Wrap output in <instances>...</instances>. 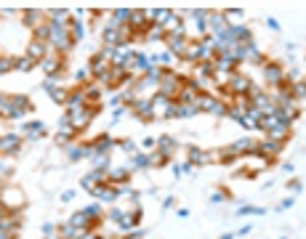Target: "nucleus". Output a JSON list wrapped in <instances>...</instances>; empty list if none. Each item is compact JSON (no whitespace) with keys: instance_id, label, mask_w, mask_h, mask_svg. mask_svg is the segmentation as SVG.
Segmentation results:
<instances>
[{"instance_id":"ea45409f","label":"nucleus","mask_w":306,"mask_h":239,"mask_svg":"<svg viewBox=\"0 0 306 239\" xmlns=\"http://www.w3.org/2000/svg\"><path fill=\"white\" fill-rule=\"evenodd\" d=\"M99 239H112V236H101V234H99Z\"/></svg>"},{"instance_id":"6ab92c4d","label":"nucleus","mask_w":306,"mask_h":239,"mask_svg":"<svg viewBox=\"0 0 306 239\" xmlns=\"http://www.w3.org/2000/svg\"><path fill=\"white\" fill-rule=\"evenodd\" d=\"M91 146H93V154H106V152H110L112 146H115V141H112V136H106V133H104V136L93 138Z\"/></svg>"},{"instance_id":"9d476101","label":"nucleus","mask_w":306,"mask_h":239,"mask_svg":"<svg viewBox=\"0 0 306 239\" xmlns=\"http://www.w3.org/2000/svg\"><path fill=\"white\" fill-rule=\"evenodd\" d=\"M165 43H168V53H173V56H184V51H186V45H189V40H186V35H168L165 37Z\"/></svg>"},{"instance_id":"6e6552de","label":"nucleus","mask_w":306,"mask_h":239,"mask_svg":"<svg viewBox=\"0 0 306 239\" xmlns=\"http://www.w3.org/2000/svg\"><path fill=\"white\" fill-rule=\"evenodd\" d=\"M170 109H173V99L163 96V93L152 96V114L155 117H170Z\"/></svg>"},{"instance_id":"4468645a","label":"nucleus","mask_w":306,"mask_h":239,"mask_svg":"<svg viewBox=\"0 0 306 239\" xmlns=\"http://www.w3.org/2000/svg\"><path fill=\"white\" fill-rule=\"evenodd\" d=\"M181 59H184V61H192V64L203 61V40H189V45H186V51H184Z\"/></svg>"},{"instance_id":"412c9836","label":"nucleus","mask_w":306,"mask_h":239,"mask_svg":"<svg viewBox=\"0 0 306 239\" xmlns=\"http://www.w3.org/2000/svg\"><path fill=\"white\" fill-rule=\"evenodd\" d=\"M128 181H130V173H128V168L110 170V183H112V186H123V183H128Z\"/></svg>"},{"instance_id":"e433bc0d","label":"nucleus","mask_w":306,"mask_h":239,"mask_svg":"<svg viewBox=\"0 0 306 239\" xmlns=\"http://www.w3.org/2000/svg\"><path fill=\"white\" fill-rule=\"evenodd\" d=\"M125 112H128V106H117V109H115V119H120Z\"/></svg>"},{"instance_id":"f03ea898","label":"nucleus","mask_w":306,"mask_h":239,"mask_svg":"<svg viewBox=\"0 0 306 239\" xmlns=\"http://www.w3.org/2000/svg\"><path fill=\"white\" fill-rule=\"evenodd\" d=\"M24 207V192L16 186H6L3 189V218H13L16 210Z\"/></svg>"},{"instance_id":"0eeeda50","label":"nucleus","mask_w":306,"mask_h":239,"mask_svg":"<svg viewBox=\"0 0 306 239\" xmlns=\"http://www.w3.org/2000/svg\"><path fill=\"white\" fill-rule=\"evenodd\" d=\"M128 72H125V66H112V69H110V75H106L104 80H101V85H106V88H120V85H123V83H128Z\"/></svg>"},{"instance_id":"b1692460","label":"nucleus","mask_w":306,"mask_h":239,"mask_svg":"<svg viewBox=\"0 0 306 239\" xmlns=\"http://www.w3.org/2000/svg\"><path fill=\"white\" fill-rule=\"evenodd\" d=\"M237 152L232 149V146H226V149H218V162L221 165H232V162H237Z\"/></svg>"},{"instance_id":"ddd939ff","label":"nucleus","mask_w":306,"mask_h":239,"mask_svg":"<svg viewBox=\"0 0 306 239\" xmlns=\"http://www.w3.org/2000/svg\"><path fill=\"white\" fill-rule=\"evenodd\" d=\"M91 194L99 197V199H104V202H115V199L120 197V189H117V186H112V183H101V186H96Z\"/></svg>"},{"instance_id":"c9c22d12","label":"nucleus","mask_w":306,"mask_h":239,"mask_svg":"<svg viewBox=\"0 0 306 239\" xmlns=\"http://www.w3.org/2000/svg\"><path fill=\"white\" fill-rule=\"evenodd\" d=\"M261 207H243V216H261Z\"/></svg>"},{"instance_id":"1a4fd4ad","label":"nucleus","mask_w":306,"mask_h":239,"mask_svg":"<svg viewBox=\"0 0 306 239\" xmlns=\"http://www.w3.org/2000/svg\"><path fill=\"white\" fill-rule=\"evenodd\" d=\"M208 27L213 30V35H216V37H221L224 32H229V30H232V27H229V21H226V16H224V11H221V13H218V11H210Z\"/></svg>"},{"instance_id":"7ed1b4c3","label":"nucleus","mask_w":306,"mask_h":239,"mask_svg":"<svg viewBox=\"0 0 306 239\" xmlns=\"http://www.w3.org/2000/svg\"><path fill=\"white\" fill-rule=\"evenodd\" d=\"M24 112H32V101L21 96V93H13V96L3 99V114L6 117H21Z\"/></svg>"},{"instance_id":"393cba45","label":"nucleus","mask_w":306,"mask_h":239,"mask_svg":"<svg viewBox=\"0 0 306 239\" xmlns=\"http://www.w3.org/2000/svg\"><path fill=\"white\" fill-rule=\"evenodd\" d=\"M168 154H163L160 149H155V152H149V168H163V165H168Z\"/></svg>"},{"instance_id":"f3484780","label":"nucleus","mask_w":306,"mask_h":239,"mask_svg":"<svg viewBox=\"0 0 306 239\" xmlns=\"http://www.w3.org/2000/svg\"><path fill=\"white\" fill-rule=\"evenodd\" d=\"M139 223H141V210H139V207H133L130 212H125L123 221H120L117 226H120V229H136Z\"/></svg>"},{"instance_id":"c756f323","label":"nucleus","mask_w":306,"mask_h":239,"mask_svg":"<svg viewBox=\"0 0 306 239\" xmlns=\"http://www.w3.org/2000/svg\"><path fill=\"white\" fill-rule=\"evenodd\" d=\"M130 168H136V170L149 168V154H136V157L130 159Z\"/></svg>"},{"instance_id":"39448f33","label":"nucleus","mask_w":306,"mask_h":239,"mask_svg":"<svg viewBox=\"0 0 306 239\" xmlns=\"http://www.w3.org/2000/svg\"><path fill=\"white\" fill-rule=\"evenodd\" d=\"M285 66L282 64H277V61H266L264 64V80H266V85H272V88H279L285 83Z\"/></svg>"},{"instance_id":"58836bf2","label":"nucleus","mask_w":306,"mask_h":239,"mask_svg":"<svg viewBox=\"0 0 306 239\" xmlns=\"http://www.w3.org/2000/svg\"><path fill=\"white\" fill-rule=\"evenodd\" d=\"M123 239H141V231H133V234H128V236H123Z\"/></svg>"},{"instance_id":"4be33fe9","label":"nucleus","mask_w":306,"mask_h":239,"mask_svg":"<svg viewBox=\"0 0 306 239\" xmlns=\"http://www.w3.org/2000/svg\"><path fill=\"white\" fill-rule=\"evenodd\" d=\"M48 19H51L53 24H72V21H70L72 13L64 11V8H53V11H48Z\"/></svg>"},{"instance_id":"2eb2a0df","label":"nucleus","mask_w":306,"mask_h":239,"mask_svg":"<svg viewBox=\"0 0 306 239\" xmlns=\"http://www.w3.org/2000/svg\"><path fill=\"white\" fill-rule=\"evenodd\" d=\"M46 90H48V96H51L53 101H56V104H64V106H67V101H70V96H72V90L53 85V80H48V83H46Z\"/></svg>"},{"instance_id":"72a5a7b5","label":"nucleus","mask_w":306,"mask_h":239,"mask_svg":"<svg viewBox=\"0 0 306 239\" xmlns=\"http://www.w3.org/2000/svg\"><path fill=\"white\" fill-rule=\"evenodd\" d=\"M213 202H221V199H229V192H226V189H221V192H213Z\"/></svg>"},{"instance_id":"5701e85b","label":"nucleus","mask_w":306,"mask_h":239,"mask_svg":"<svg viewBox=\"0 0 306 239\" xmlns=\"http://www.w3.org/2000/svg\"><path fill=\"white\" fill-rule=\"evenodd\" d=\"M157 149L160 152H163V154H173V152H176L179 149V141H173V138H168V136H163V138H157Z\"/></svg>"},{"instance_id":"a211bd4d","label":"nucleus","mask_w":306,"mask_h":239,"mask_svg":"<svg viewBox=\"0 0 306 239\" xmlns=\"http://www.w3.org/2000/svg\"><path fill=\"white\" fill-rule=\"evenodd\" d=\"M189 162L197 168V165H210L213 159H210V152H203V149H197V146H189Z\"/></svg>"},{"instance_id":"2f4dec72","label":"nucleus","mask_w":306,"mask_h":239,"mask_svg":"<svg viewBox=\"0 0 306 239\" xmlns=\"http://www.w3.org/2000/svg\"><path fill=\"white\" fill-rule=\"evenodd\" d=\"M11 69H16V59H11V56H3L0 59V72H11Z\"/></svg>"},{"instance_id":"cd10ccee","label":"nucleus","mask_w":306,"mask_h":239,"mask_svg":"<svg viewBox=\"0 0 306 239\" xmlns=\"http://www.w3.org/2000/svg\"><path fill=\"white\" fill-rule=\"evenodd\" d=\"M290 96H293V101L306 99V80H301V83H293V85H290Z\"/></svg>"},{"instance_id":"f8f14e48","label":"nucleus","mask_w":306,"mask_h":239,"mask_svg":"<svg viewBox=\"0 0 306 239\" xmlns=\"http://www.w3.org/2000/svg\"><path fill=\"white\" fill-rule=\"evenodd\" d=\"M75 133H77V130H75L72 123H70V114H64V117H61V125H59V133H56V141L70 146V141L75 138Z\"/></svg>"},{"instance_id":"dca6fc26","label":"nucleus","mask_w":306,"mask_h":239,"mask_svg":"<svg viewBox=\"0 0 306 239\" xmlns=\"http://www.w3.org/2000/svg\"><path fill=\"white\" fill-rule=\"evenodd\" d=\"M0 146H3V154H19V149H21V138L16 136V133H8V136H3Z\"/></svg>"},{"instance_id":"f257e3e1","label":"nucleus","mask_w":306,"mask_h":239,"mask_svg":"<svg viewBox=\"0 0 306 239\" xmlns=\"http://www.w3.org/2000/svg\"><path fill=\"white\" fill-rule=\"evenodd\" d=\"M184 83L186 80L176 72V69H165V77L160 80V85H157V90L163 93V96H168V99H173V101H179V96H181V90H184Z\"/></svg>"},{"instance_id":"c85d7f7f","label":"nucleus","mask_w":306,"mask_h":239,"mask_svg":"<svg viewBox=\"0 0 306 239\" xmlns=\"http://www.w3.org/2000/svg\"><path fill=\"white\" fill-rule=\"evenodd\" d=\"M165 37H168V32L163 30V27H157V24H152L149 32H146V40H152V43L155 40H165Z\"/></svg>"},{"instance_id":"7c9ffc66","label":"nucleus","mask_w":306,"mask_h":239,"mask_svg":"<svg viewBox=\"0 0 306 239\" xmlns=\"http://www.w3.org/2000/svg\"><path fill=\"white\" fill-rule=\"evenodd\" d=\"M91 162H93V168H96V170H104L106 165H110V157H106V154H93Z\"/></svg>"},{"instance_id":"aec40b11","label":"nucleus","mask_w":306,"mask_h":239,"mask_svg":"<svg viewBox=\"0 0 306 239\" xmlns=\"http://www.w3.org/2000/svg\"><path fill=\"white\" fill-rule=\"evenodd\" d=\"M46 130H48V128H46L43 123H27V125H24V136L32 138V141H37V138L46 136Z\"/></svg>"},{"instance_id":"bb28decb","label":"nucleus","mask_w":306,"mask_h":239,"mask_svg":"<svg viewBox=\"0 0 306 239\" xmlns=\"http://www.w3.org/2000/svg\"><path fill=\"white\" fill-rule=\"evenodd\" d=\"M224 16H226V21H229V27H239V24H243V11H239V8L224 11Z\"/></svg>"},{"instance_id":"473e14b6","label":"nucleus","mask_w":306,"mask_h":239,"mask_svg":"<svg viewBox=\"0 0 306 239\" xmlns=\"http://www.w3.org/2000/svg\"><path fill=\"white\" fill-rule=\"evenodd\" d=\"M70 30H72V37H75V43H77V40H83V35H85V27L80 24V21H72V24H70Z\"/></svg>"},{"instance_id":"a878e982","label":"nucleus","mask_w":306,"mask_h":239,"mask_svg":"<svg viewBox=\"0 0 306 239\" xmlns=\"http://www.w3.org/2000/svg\"><path fill=\"white\" fill-rule=\"evenodd\" d=\"M35 59H30V56H27V53H24V56H19L16 59V72H32L35 69Z\"/></svg>"},{"instance_id":"9b49d317","label":"nucleus","mask_w":306,"mask_h":239,"mask_svg":"<svg viewBox=\"0 0 306 239\" xmlns=\"http://www.w3.org/2000/svg\"><path fill=\"white\" fill-rule=\"evenodd\" d=\"M21 19L27 27H32V30H37L43 21H48V11H37V8H30V11H24L21 13Z\"/></svg>"},{"instance_id":"f704fd0d","label":"nucleus","mask_w":306,"mask_h":239,"mask_svg":"<svg viewBox=\"0 0 306 239\" xmlns=\"http://www.w3.org/2000/svg\"><path fill=\"white\" fill-rule=\"evenodd\" d=\"M85 212H88L91 218H99V216H101V207H99V205H88V207H85Z\"/></svg>"},{"instance_id":"4c0bfd02","label":"nucleus","mask_w":306,"mask_h":239,"mask_svg":"<svg viewBox=\"0 0 306 239\" xmlns=\"http://www.w3.org/2000/svg\"><path fill=\"white\" fill-rule=\"evenodd\" d=\"M123 149H125V152H133V141H123Z\"/></svg>"},{"instance_id":"423d86ee","label":"nucleus","mask_w":306,"mask_h":239,"mask_svg":"<svg viewBox=\"0 0 306 239\" xmlns=\"http://www.w3.org/2000/svg\"><path fill=\"white\" fill-rule=\"evenodd\" d=\"M226 85L232 88V93H234V96H248V93H250V88H253L250 77H248V75H243V72H234V75H229V80H226Z\"/></svg>"},{"instance_id":"20e7f679","label":"nucleus","mask_w":306,"mask_h":239,"mask_svg":"<svg viewBox=\"0 0 306 239\" xmlns=\"http://www.w3.org/2000/svg\"><path fill=\"white\" fill-rule=\"evenodd\" d=\"M99 112H101V104H96V106H83V109H77V112H67V114H70L72 128H75L77 133H83V130H88L91 119L96 117Z\"/></svg>"}]
</instances>
